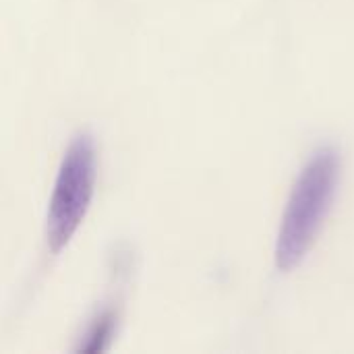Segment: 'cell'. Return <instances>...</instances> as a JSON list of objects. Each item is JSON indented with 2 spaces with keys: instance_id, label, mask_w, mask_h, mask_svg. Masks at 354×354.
Instances as JSON below:
<instances>
[{
  "instance_id": "obj_1",
  "label": "cell",
  "mask_w": 354,
  "mask_h": 354,
  "mask_svg": "<svg viewBox=\"0 0 354 354\" xmlns=\"http://www.w3.org/2000/svg\"><path fill=\"white\" fill-rule=\"evenodd\" d=\"M338 178L340 153L332 145H322L303 166L282 218L276 247V263L282 272L295 270L305 259L334 203Z\"/></svg>"
},
{
  "instance_id": "obj_2",
  "label": "cell",
  "mask_w": 354,
  "mask_h": 354,
  "mask_svg": "<svg viewBox=\"0 0 354 354\" xmlns=\"http://www.w3.org/2000/svg\"><path fill=\"white\" fill-rule=\"evenodd\" d=\"M97 180V147L89 133H79L66 147L46 214V247L58 255L83 224Z\"/></svg>"
}]
</instances>
